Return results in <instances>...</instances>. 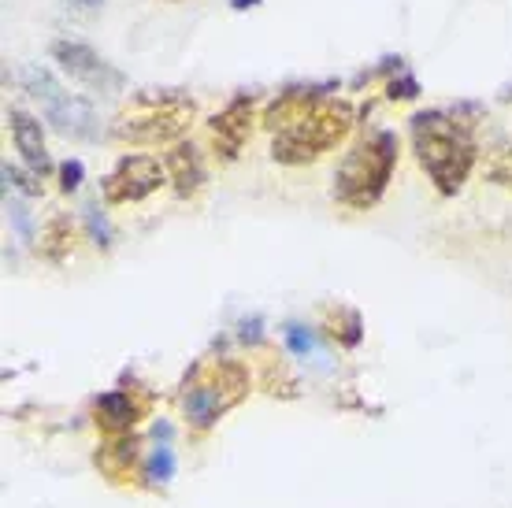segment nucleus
<instances>
[{
    "label": "nucleus",
    "mask_w": 512,
    "mask_h": 508,
    "mask_svg": "<svg viewBox=\"0 0 512 508\" xmlns=\"http://www.w3.org/2000/svg\"><path fill=\"white\" fill-rule=\"evenodd\" d=\"M282 338H286V349L294 356H308L312 349H316V338H312V331L308 327H301V323H290L286 331H282Z\"/></svg>",
    "instance_id": "5701e85b"
},
{
    "label": "nucleus",
    "mask_w": 512,
    "mask_h": 508,
    "mask_svg": "<svg viewBox=\"0 0 512 508\" xmlns=\"http://www.w3.org/2000/svg\"><path fill=\"white\" fill-rule=\"evenodd\" d=\"M171 475H175V453H171V445H156L153 457L145 460V479L171 483Z\"/></svg>",
    "instance_id": "a211bd4d"
},
{
    "label": "nucleus",
    "mask_w": 512,
    "mask_h": 508,
    "mask_svg": "<svg viewBox=\"0 0 512 508\" xmlns=\"http://www.w3.org/2000/svg\"><path fill=\"white\" fill-rule=\"evenodd\" d=\"M334 82H297V86H286L279 97H271L260 112V123L271 130V138L290 130L294 123H301L305 115H312L327 97H331Z\"/></svg>",
    "instance_id": "9d476101"
},
{
    "label": "nucleus",
    "mask_w": 512,
    "mask_h": 508,
    "mask_svg": "<svg viewBox=\"0 0 512 508\" xmlns=\"http://www.w3.org/2000/svg\"><path fill=\"white\" fill-rule=\"evenodd\" d=\"M86 227H90V238L97 249H112V227L97 204H86Z\"/></svg>",
    "instance_id": "412c9836"
},
{
    "label": "nucleus",
    "mask_w": 512,
    "mask_h": 508,
    "mask_svg": "<svg viewBox=\"0 0 512 508\" xmlns=\"http://www.w3.org/2000/svg\"><path fill=\"white\" fill-rule=\"evenodd\" d=\"M260 386H264L271 397H286V401H294V397L301 394V386H297V379L286 371V364H282V360H264Z\"/></svg>",
    "instance_id": "f3484780"
},
{
    "label": "nucleus",
    "mask_w": 512,
    "mask_h": 508,
    "mask_svg": "<svg viewBox=\"0 0 512 508\" xmlns=\"http://www.w3.org/2000/svg\"><path fill=\"white\" fill-rule=\"evenodd\" d=\"M164 171L179 201H190V197H197V193L205 190V160H201V149L193 141L182 138L167 149Z\"/></svg>",
    "instance_id": "ddd939ff"
},
{
    "label": "nucleus",
    "mask_w": 512,
    "mask_h": 508,
    "mask_svg": "<svg viewBox=\"0 0 512 508\" xmlns=\"http://www.w3.org/2000/svg\"><path fill=\"white\" fill-rule=\"evenodd\" d=\"M260 0H231V8L234 12H249V8H256Z\"/></svg>",
    "instance_id": "cd10ccee"
},
{
    "label": "nucleus",
    "mask_w": 512,
    "mask_h": 508,
    "mask_svg": "<svg viewBox=\"0 0 512 508\" xmlns=\"http://www.w3.org/2000/svg\"><path fill=\"white\" fill-rule=\"evenodd\" d=\"M167 182L164 160H156L149 153H127L119 156V164L101 178V197L104 204H138L145 197H153Z\"/></svg>",
    "instance_id": "0eeeda50"
},
{
    "label": "nucleus",
    "mask_w": 512,
    "mask_h": 508,
    "mask_svg": "<svg viewBox=\"0 0 512 508\" xmlns=\"http://www.w3.org/2000/svg\"><path fill=\"white\" fill-rule=\"evenodd\" d=\"M256 123V97L253 93H238L223 104L212 119H208V145L219 164H234L242 156L245 141L253 138Z\"/></svg>",
    "instance_id": "1a4fd4ad"
},
{
    "label": "nucleus",
    "mask_w": 512,
    "mask_h": 508,
    "mask_svg": "<svg viewBox=\"0 0 512 508\" xmlns=\"http://www.w3.org/2000/svg\"><path fill=\"white\" fill-rule=\"evenodd\" d=\"M253 390V379H249V368L242 360H227V356H205L197 360L186 379L179 386V401H182V416L190 423V431L205 434L212 431L231 408H238Z\"/></svg>",
    "instance_id": "7ed1b4c3"
},
{
    "label": "nucleus",
    "mask_w": 512,
    "mask_h": 508,
    "mask_svg": "<svg viewBox=\"0 0 512 508\" xmlns=\"http://www.w3.org/2000/svg\"><path fill=\"white\" fill-rule=\"evenodd\" d=\"M323 331L331 334V342L346 345V349H357L360 338H364V319H360L357 308H327V316H323Z\"/></svg>",
    "instance_id": "dca6fc26"
},
{
    "label": "nucleus",
    "mask_w": 512,
    "mask_h": 508,
    "mask_svg": "<svg viewBox=\"0 0 512 508\" xmlns=\"http://www.w3.org/2000/svg\"><path fill=\"white\" fill-rule=\"evenodd\" d=\"M8 219H12V227L19 230V238H23L26 245L38 242V234H34V219H30V212H26L23 201H12V197H8Z\"/></svg>",
    "instance_id": "4be33fe9"
},
{
    "label": "nucleus",
    "mask_w": 512,
    "mask_h": 508,
    "mask_svg": "<svg viewBox=\"0 0 512 508\" xmlns=\"http://www.w3.org/2000/svg\"><path fill=\"white\" fill-rule=\"evenodd\" d=\"M145 412H149V397H141L138 390H108L93 401V423L104 438L134 434L138 420H145Z\"/></svg>",
    "instance_id": "9b49d317"
},
{
    "label": "nucleus",
    "mask_w": 512,
    "mask_h": 508,
    "mask_svg": "<svg viewBox=\"0 0 512 508\" xmlns=\"http://www.w3.org/2000/svg\"><path fill=\"white\" fill-rule=\"evenodd\" d=\"M490 182H498V186H512V149L494 160V167H490Z\"/></svg>",
    "instance_id": "393cba45"
},
{
    "label": "nucleus",
    "mask_w": 512,
    "mask_h": 508,
    "mask_svg": "<svg viewBox=\"0 0 512 508\" xmlns=\"http://www.w3.org/2000/svg\"><path fill=\"white\" fill-rule=\"evenodd\" d=\"M8 130H12L15 153L23 156V164L34 171V175H49L52 171V156L49 145H45V130H41V119H34L23 108H8Z\"/></svg>",
    "instance_id": "4468645a"
},
{
    "label": "nucleus",
    "mask_w": 512,
    "mask_h": 508,
    "mask_svg": "<svg viewBox=\"0 0 512 508\" xmlns=\"http://www.w3.org/2000/svg\"><path fill=\"white\" fill-rule=\"evenodd\" d=\"M4 182H8V190H19V193H26V197H38L41 193V175L19 171V167H12V164H4Z\"/></svg>",
    "instance_id": "aec40b11"
},
{
    "label": "nucleus",
    "mask_w": 512,
    "mask_h": 508,
    "mask_svg": "<svg viewBox=\"0 0 512 508\" xmlns=\"http://www.w3.org/2000/svg\"><path fill=\"white\" fill-rule=\"evenodd\" d=\"M23 86H26V93L41 104V115H45V123H49L56 134H64V138H78V141L97 138V112H93L82 97L67 93V89L60 86L49 71H41V67H26Z\"/></svg>",
    "instance_id": "423d86ee"
},
{
    "label": "nucleus",
    "mask_w": 512,
    "mask_h": 508,
    "mask_svg": "<svg viewBox=\"0 0 512 508\" xmlns=\"http://www.w3.org/2000/svg\"><path fill=\"white\" fill-rule=\"evenodd\" d=\"M242 342H260V319H245L242 323Z\"/></svg>",
    "instance_id": "a878e982"
},
{
    "label": "nucleus",
    "mask_w": 512,
    "mask_h": 508,
    "mask_svg": "<svg viewBox=\"0 0 512 508\" xmlns=\"http://www.w3.org/2000/svg\"><path fill=\"white\" fill-rule=\"evenodd\" d=\"M49 52H52V60L64 67L75 82H82V86L93 89V93H101V97H116V93L127 89V75H123L116 64H108L101 52L90 49L86 41L60 38V41H52Z\"/></svg>",
    "instance_id": "6e6552de"
},
{
    "label": "nucleus",
    "mask_w": 512,
    "mask_h": 508,
    "mask_svg": "<svg viewBox=\"0 0 512 508\" xmlns=\"http://www.w3.org/2000/svg\"><path fill=\"white\" fill-rule=\"evenodd\" d=\"M67 4H71V8H78V12H97L104 0H67Z\"/></svg>",
    "instance_id": "bb28decb"
},
{
    "label": "nucleus",
    "mask_w": 512,
    "mask_h": 508,
    "mask_svg": "<svg viewBox=\"0 0 512 508\" xmlns=\"http://www.w3.org/2000/svg\"><path fill=\"white\" fill-rule=\"evenodd\" d=\"M397 153L401 141L394 130H372L342 156V164L334 167V201L349 208V212H368L383 201L386 186L394 178Z\"/></svg>",
    "instance_id": "20e7f679"
},
{
    "label": "nucleus",
    "mask_w": 512,
    "mask_h": 508,
    "mask_svg": "<svg viewBox=\"0 0 512 508\" xmlns=\"http://www.w3.org/2000/svg\"><path fill=\"white\" fill-rule=\"evenodd\" d=\"M483 119V108L472 101L457 108H427L412 115V149L416 160L427 171L431 186L442 197H457L464 182L472 178L479 145H475V127Z\"/></svg>",
    "instance_id": "f257e3e1"
},
{
    "label": "nucleus",
    "mask_w": 512,
    "mask_h": 508,
    "mask_svg": "<svg viewBox=\"0 0 512 508\" xmlns=\"http://www.w3.org/2000/svg\"><path fill=\"white\" fill-rule=\"evenodd\" d=\"M386 97H390V101H416V97H420V82H416V75H409V71L390 75V82H386Z\"/></svg>",
    "instance_id": "6ab92c4d"
},
{
    "label": "nucleus",
    "mask_w": 512,
    "mask_h": 508,
    "mask_svg": "<svg viewBox=\"0 0 512 508\" xmlns=\"http://www.w3.org/2000/svg\"><path fill=\"white\" fill-rule=\"evenodd\" d=\"M353 127H357V108L346 97H327L312 115L271 138V160L282 167L316 164L323 153L338 149Z\"/></svg>",
    "instance_id": "39448f33"
},
{
    "label": "nucleus",
    "mask_w": 512,
    "mask_h": 508,
    "mask_svg": "<svg viewBox=\"0 0 512 508\" xmlns=\"http://www.w3.org/2000/svg\"><path fill=\"white\" fill-rule=\"evenodd\" d=\"M56 175H60V190L75 193L82 186V178H86V167H82V160H64L56 167Z\"/></svg>",
    "instance_id": "b1692460"
},
{
    "label": "nucleus",
    "mask_w": 512,
    "mask_h": 508,
    "mask_svg": "<svg viewBox=\"0 0 512 508\" xmlns=\"http://www.w3.org/2000/svg\"><path fill=\"white\" fill-rule=\"evenodd\" d=\"M197 119V101L182 89H141L130 97V104L116 115L112 138L119 145L138 149H171L186 138V130Z\"/></svg>",
    "instance_id": "f03ea898"
},
{
    "label": "nucleus",
    "mask_w": 512,
    "mask_h": 508,
    "mask_svg": "<svg viewBox=\"0 0 512 508\" xmlns=\"http://www.w3.org/2000/svg\"><path fill=\"white\" fill-rule=\"evenodd\" d=\"M93 468L101 471V479H108L112 486L134 483V475L145 471V460H141V438L138 434L104 438V442L93 449Z\"/></svg>",
    "instance_id": "f8f14e48"
},
{
    "label": "nucleus",
    "mask_w": 512,
    "mask_h": 508,
    "mask_svg": "<svg viewBox=\"0 0 512 508\" xmlns=\"http://www.w3.org/2000/svg\"><path fill=\"white\" fill-rule=\"evenodd\" d=\"M75 249V223L71 216H52L45 227H41L38 238V253L49 260V264H64L67 256Z\"/></svg>",
    "instance_id": "2eb2a0df"
}]
</instances>
